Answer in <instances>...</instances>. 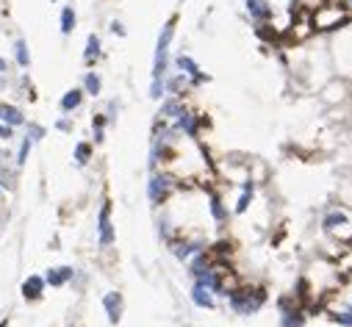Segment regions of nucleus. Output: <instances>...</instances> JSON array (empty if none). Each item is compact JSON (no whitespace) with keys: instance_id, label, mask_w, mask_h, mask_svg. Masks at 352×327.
I'll return each mask as SVG.
<instances>
[{"instance_id":"f257e3e1","label":"nucleus","mask_w":352,"mask_h":327,"mask_svg":"<svg viewBox=\"0 0 352 327\" xmlns=\"http://www.w3.org/2000/svg\"><path fill=\"white\" fill-rule=\"evenodd\" d=\"M172 33H175V19H169L164 25L158 36V47H155V64H153V89L150 97L158 100L164 94V72H167V56H169V42H172Z\"/></svg>"},{"instance_id":"f03ea898","label":"nucleus","mask_w":352,"mask_h":327,"mask_svg":"<svg viewBox=\"0 0 352 327\" xmlns=\"http://www.w3.org/2000/svg\"><path fill=\"white\" fill-rule=\"evenodd\" d=\"M230 305L239 313H253L263 305V291H255L253 297H250V291H233L230 294Z\"/></svg>"},{"instance_id":"7ed1b4c3","label":"nucleus","mask_w":352,"mask_h":327,"mask_svg":"<svg viewBox=\"0 0 352 327\" xmlns=\"http://www.w3.org/2000/svg\"><path fill=\"white\" fill-rule=\"evenodd\" d=\"M169 189H172V183H169V178H164V175H153V178H150V186H147L150 202H155V206H161V202L167 200Z\"/></svg>"},{"instance_id":"20e7f679","label":"nucleus","mask_w":352,"mask_h":327,"mask_svg":"<svg viewBox=\"0 0 352 327\" xmlns=\"http://www.w3.org/2000/svg\"><path fill=\"white\" fill-rule=\"evenodd\" d=\"M114 241V228H111V206H106L100 208V244L103 247H108V244Z\"/></svg>"},{"instance_id":"39448f33","label":"nucleus","mask_w":352,"mask_h":327,"mask_svg":"<svg viewBox=\"0 0 352 327\" xmlns=\"http://www.w3.org/2000/svg\"><path fill=\"white\" fill-rule=\"evenodd\" d=\"M103 308H106V313H108V322L117 324L119 316H122V297H119L117 291L106 294V297H103Z\"/></svg>"},{"instance_id":"423d86ee","label":"nucleus","mask_w":352,"mask_h":327,"mask_svg":"<svg viewBox=\"0 0 352 327\" xmlns=\"http://www.w3.org/2000/svg\"><path fill=\"white\" fill-rule=\"evenodd\" d=\"M45 291V277L42 275H31L28 280L23 283V297L25 299H39Z\"/></svg>"},{"instance_id":"0eeeda50","label":"nucleus","mask_w":352,"mask_h":327,"mask_svg":"<svg viewBox=\"0 0 352 327\" xmlns=\"http://www.w3.org/2000/svg\"><path fill=\"white\" fill-rule=\"evenodd\" d=\"M0 122H6L9 128H14V125H23L25 117H23V111H19L17 106H9V103H0Z\"/></svg>"},{"instance_id":"6e6552de","label":"nucleus","mask_w":352,"mask_h":327,"mask_svg":"<svg viewBox=\"0 0 352 327\" xmlns=\"http://www.w3.org/2000/svg\"><path fill=\"white\" fill-rule=\"evenodd\" d=\"M247 11L253 19H258V23H263V19L272 17V9H269V0H247Z\"/></svg>"},{"instance_id":"1a4fd4ad","label":"nucleus","mask_w":352,"mask_h":327,"mask_svg":"<svg viewBox=\"0 0 352 327\" xmlns=\"http://www.w3.org/2000/svg\"><path fill=\"white\" fill-rule=\"evenodd\" d=\"M72 277V267H56V269H50L47 272V277H45V283H50V285H64L67 280Z\"/></svg>"},{"instance_id":"9d476101","label":"nucleus","mask_w":352,"mask_h":327,"mask_svg":"<svg viewBox=\"0 0 352 327\" xmlns=\"http://www.w3.org/2000/svg\"><path fill=\"white\" fill-rule=\"evenodd\" d=\"M192 299H194V305H200V308H214L211 289H205V285H200V283H194V289H192Z\"/></svg>"},{"instance_id":"9b49d317","label":"nucleus","mask_w":352,"mask_h":327,"mask_svg":"<svg viewBox=\"0 0 352 327\" xmlns=\"http://www.w3.org/2000/svg\"><path fill=\"white\" fill-rule=\"evenodd\" d=\"M80 103H84V89H70L61 97V111H75Z\"/></svg>"},{"instance_id":"f8f14e48","label":"nucleus","mask_w":352,"mask_h":327,"mask_svg":"<svg viewBox=\"0 0 352 327\" xmlns=\"http://www.w3.org/2000/svg\"><path fill=\"white\" fill-rule=\"evenodd\" d=\"M178 67H180V70H186V75H192V78H194V84H200V80H205V75L200 72V67L194 64V61L189 58V56H178Z\"/></svg>"},{"instance_id":"ddd939ff","label":"nucleus","mask_w":352,"mask_h":327,"mask_svg":"<svg viewBox=\"0 0 352 327\" xmlns=\"http://www.w3.org/2000/svg\"><path fill=\"white\" fill-rule=\"evenodd\" d=\"M72 31H75V11H72V6H64L61 9V33L70 36Z\"/></svg>"},{"instance_id":"4468645a","label":"nucleus","mask_w":352,"mask_h":327,"mask_svg":"<svg viewBox=\"0 0 352 327\" xmlns=\"http://www.w3.org/2000/svg\"><path fill=\"white\" fill-rule=\"evenodd\" d=\"M14 53H17L19 67H28V64H31V56H28V45H25V39H17V42H14Z\"/></svg>"},{"instance_id":"2eb2a0df","label":"nucleus","mask_w":352,"mask_h":327,"mask_svg":"<svg viewBox=\"0 0 352 327\" xmlns=\"http://www.w3.org/2000/svg\"><path fill=\"white\" fill-rule=\"evenodd\" d=\"M97 56H100V39L92 33V36L86 39V53H84V58H86V61H94Z\"/></svg>"},{"instance_id":"dca6fc26","label":"nucleus","mask_w":352,"mask_h":327,"mask_svg":"<svg viewBox=\"0 0 352 327\" xmlns=\"http://www.w3.org/2000/svg\"><path fill=\"white\" fill-rule=\"evenodd\" d=\"M84 89H86V94H100V75L97 72H86Z\"/></svg>"},{"instance_id":"f3484780","label":"nucleus","mask_w":352,"mask_h":327,"mask_svg":"<svg viewBox=\"0 0 352 327\" xmlns=\"http://www.w3.org/2000/svg\"><path fill=\"white\" fill-rule=\"evenodd\" d=\"M344 222H347V216H344L341 214V211H333V214H327V216H324V230H336V224H344Z\"/></svg>"},{"instance_id":"a211bd4d","label":"nucleus","mask_w":352,"mask_h":327,"mask_svg":"<svg viewBox=\"0 0 352 327\" xmlns=\"http://www.w3.org/2000/svg\"><path fill=\"white\" fill-rule=\"evenodd\" d=\"M211 214H214L216 222H225V219H227V214H225V208H222L219 197H211Z\"/></svg>"},{"instance_id":"6ab92c4d","label":"nucleus","mask_w":352,"mask_h":327,"mask_svg":"<svg viewBox=\"0 0 352 327\" xmlns=\"http://www.w3.org/2000/svg\"><path fill=\"white\" fill-rule=\"evenodd\" d=\"M89 155H92V147L80 141V145L75 147V161H78V163H86V161H89Z\"/></svg>"},{"instance_id":"aec40b11","label":"nucleus","mask_w":352,"mask_h":327,"mask_svg":"<svg viewBox=\"0 0 352 327\" xmlns=\"http://www.w3.org/2000/svg\"><path fill=\"white\" fill-rule=\"evenodd\" d=\"M250 197H253V183H247L244 186V194H241V200H239V206H236V211H247V206H250Z\"/></svg>"},{"instance_id":"412c9836","label":"nucleus","mask_w":352,"mask_h":327,"mask_svg":"<svg viewBox=\"0 0 352 327\" xmlns=\"http://www.w3.org/2000/svg\"><path fill=\"white\" fill-rule=\"evenodd\" d=\"M28 153H31V139L25 136V139H23V145H19V153H17V163H25V158H28Z\"/></svg>"},{"instance_id":"4be33fe9","label":"nucleus","mask_w":352,"mask_h":327,"mask_svg":"<svg viewBox=\"0 0 352 327\" xmlns=\"http://www.w3.org/2000/svg\"><path fill=\"white\" fill-rule=\"evenodd\" d=\"M280 327H302V316L300 313H286V319H283Z\"/></svg>"},{"instance_id":"5701e85b","label":"nucleus","mask_w":352,"mask_h":327,"mask_svg":"<svg viewBox=\"0 0 352 327\" xmlns=\"http://www.w3.org/2000/svg\"><path fill=\"white\" fill-rule=\"evenodd\" d=\"M45 136V128H39V125H31V133H28V139L31 141H39Z\"/></svg>"},{"instance_id":"b1692460","label":"nucleus","mask_w":352,"mask_h":327,"mask_svg":"<svg viewBox=\"0 0 352 327\" xmlns=\"http://www.w3.org/2000/svg\"><path fill=\"white\" fill-rule=\"evenodd\" d=\"M6 139H11V128L9 125H0V141H6Z\"/></svg>"},{"instance_id":"393cba45","label":"nucleus","mask_w":352,"mask_h":327,"mask_svg":"<svg viewBox=\"0 0 352 327\" xmlns=\"http://www.w3.org/2000/svg\"><path fill=\"white\" fill-rule=\"evenodd\" d=\"M338 322H341V324H352V311H347V313H341V316H338Z\"/></svg>"},{"instance_id":"a878e982","label":"nucleus","mask_w":352,"mask_h":327,"mask_svg":"<svg viewBox=\"0 0 352 327\" xmlns=\"http://www.w3.org/2000/svg\"><path fill=\"white\" fill-rule=\"evenodd\" d=\"M111 31H114V33H119V36H125V28H122L119 23H111Z\"/></svg>"},{"instance_id":"bb28decb","label":"nucleus","mask_w":352,"mask_h":327,"mask_svg":"<svg viewBox=\"0 0 352 327\" xmlns=\"http://www.w3.org/2000/svg\"><path fill=\"white\" fill-rule=\"evenodd\" d=\"M58 131H70V122H67V119H58Z\"/></svg>"},{"instance_id":"cd10ccee","label":"nucleus","mask_w":352,"mask_h":327,"mask_svg":"<svg viewBox=\"0 0 352 327\" xmlns=\"http://www.w3.org/2000/svg\"><path fill=\"white\" fill-rule=\"evenodd\" d=\"M0 72H6V61L3 58H0Z\"/></svg>"},{"instance_id":"c85d7f7f","label":"nucleus","mask_w":352,"mask_h":327,"mask_svg":"<svg viewBox=\"0 0 352 327\" xmlns=\"http://www.w3.org/2000/svg\"><path fill=\"white\" fill-rule=\"evenodd\" d=\"M0 86H3V78H0Z\"/></svg>"}]
</instances>
